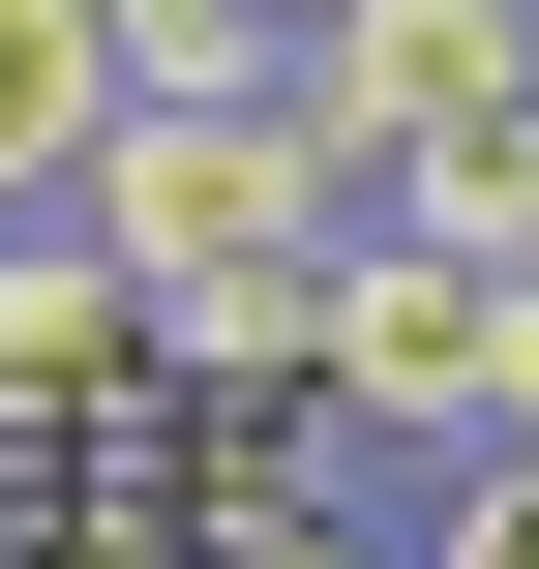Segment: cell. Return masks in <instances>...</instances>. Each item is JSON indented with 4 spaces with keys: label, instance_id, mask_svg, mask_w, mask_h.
I'll list each match as a JSON object with an SVG mask.
<instances>
[{
    "label": "cell",
    "instance_id": "cell-1",
    "mask_svg": "<svg viewBox=\"0 0 539 569\" xmlns=\"http://www.w3.org/2000/svg\"><path fill=\"white\" fill-rule=\"evenodd\" d=\"M300 420H330V450H390V480L510 450V420H539V270L360 180V210H330V300H300Z\"/></svg>",
    "mask_w": 539,
    "mask_h": 569
},
{
    "label": "cell",
    "instance_id": "cell-2",
    "mask_svg": "<svg viewBox=\"0 0 539 569\" xmlns=\"http://www.w3.org/2000/svg\"><path fill=\"white\" fill-rule=\"evenodd\" d=\"M60 210H90L120 270H300L360 180H330V120H300V90H120Z\"/></svg>",
    "mask_w": 539,
    "mask_h": 569
},
{
    "label": "cell",
    "instance_id": "cell-3",
    "mask_svg": "<svg viewBox=\"0 0 539 569\" xmlns=\"http://www.w3.org/2000/svg\"><path fill=\"white\" fill-rule=\"evenodd\" d=\"M510 30H539V0H300L270 90L330 120V180H420L450 120H510Z\"/></svg>",
    "mask_w": 539,
    "mask_h": 569
},
{
    "label": "cell",
    "instance_id": "cell-4",
    "mask_svg": "<svg viewBox=\"0 0 539 569\" xmlns=\"http://www.w3.org/2000/svg\"><path fill=\"white\" fill-rule=\"evenodd\" d=\"M120 390H150V270L30 180V210H0V420L60 450V420H120Z\"/></svg>",
    "mask_w": 539,
    "mask_h": 569
},
{
    "label": "cell",
    "instance_id": "cell-5",
    "mask_svg": "<svg viewBox=\"0 0 539 569\" xmlns=\"http://www.w3.org/2000/svg\"><path fill=\"white\" fill-rule=\"evenodd\" d=\"M90 120H120L90 0H0V210H30V180H90Z\"/></svg>",
    "mask_w": 539,
    "mask_h": 569
},
{
    "label": "cell",
    "instance_id": "cell-6",
    "mask_svg": "<svg viewBox=\"0 0 539 569\" xmlns=\"http://www.w3.org/2000/svg\"><path fill=\"white\" fill-rule=\"evenodd\" d=\"M390 210H450V240H510V270H539V90H510V120H450Z\"/></svg>",
    "mask_w": 539,
    "mask_h": 569
},
{
    "label": "cell",
    "instance_id": "cell-7",
    "mask_svg": "<svg viewBox=\"0 0 539 569\" xmlns=\"http://www.w3.org/2000/svg\"><path fill=\"white\" fill-rule=\"evenodd\" d=\"M420 569H539V420H510V450H450V480H420Z\"/></svg>",
    "mask_w": 539,
    "mask_h": 569
}]
</instances>
